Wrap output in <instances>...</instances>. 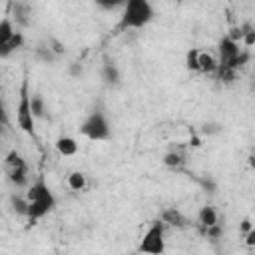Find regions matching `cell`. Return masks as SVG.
<instances>
[{
	"label": "cell",
	"mask_w": 255,
	"mask_h": 255,
	"mask_svg": "<svg viewBox=\"0 0 255 255\" xmlns=\"http://www.w3.org/2000/svg\"><path fill=\"white\" fill-rule=\"evenodd\" d=\"M163 165H165L167 169H173V171L181 169V167L185 165V155H183V151H179V149L167 151V153L163 155Z\"/></svg>",
	"instance_id": "12"
},
{
	"label": "cell",
	"mask_w": 255,
	"mask_h": 255,
	"mask_svg": "<svg viewBox=\"0 0 255 255\" xmlns=\"http://www.w3.org/2000/svg\"><path fill=\"white\" fill-rule=\"evenodd\" d=\"M86 173H82V171H72L70 175H68V187L72 189V191H84L86 189Z\"/></svg>",
	"instance_id": "18"
},
{
	"label": "cell",
	"mask_w": 255,
	"mask_h": 255,
	"mask_svg": "<svg viewBox=\"0 0 255 255\" xmlns=\"http://www.w3.org/2000/svg\"><path fill=\"white\" fill-rule=\"evenodd\" d=\"M54 145H56V151L60 155H64V157H70V155L78 153V141L74 137H70V135H60Z\"/></svg>",
	"instance_id": "11"
},
{
	"label": "cell",
	"mask_w": 255,
	"mask_h": 255,
	"mask_svg": "<svg viewBox=\"0 0 255 255\" xmlns=\"http://www.w3.org/2000/svg\"><path fill=\"white\" fill-rule=\"evenodd\" d=\"M80 133L86 135L92 141H106L112 135V128L108 122V116L102 110H94L80 126Z\"/></svg>",
	"instance_id": "4"
},
{
	"label": "cell",
	"mask_w": 255,
	"mask_h": 255,
	"mask_svg": "<svg viewBox=\"0 0 255 255\" xmlns=\"http://www.w3.org/2000/svg\"><path fill=\"white\" fill-rule=\"evenodd\" d=\"M48 44H50V48H52L58 56H64V54H66V46H64L58 38H48Z\"/></svg>",
	"instance_id": "22"
},
{
	"label": "cell",
	"mask_w": 255,
	"mask_h": 255,
	"mask_svg": "<svg viewBox=\"0 0 255 255\" xmlns=\"http://www.w3.org/2000/svg\"><path fill=\"white\" fill-rule=\"evenodd\" d=\"M34 54H36V58L40 60V62H44V64H54L60 56L50 48V44H48V40L44 42V44H38L36 46V50H34Z\"/></svg>",
	"instance_id": "14"
},
{
	"label": "cell",
	"mask_w": 255,
	"mask_h": 255,
	"mask_svg": "<svg viewBox=\"0 0 255 255\" xmlns=\"http://www.w3.org/2000/svg\"><path fill=\"white\" fill-rule=\"evenodd\" d=\"M245 245H247V247H255V223H253L251 229L245 233Z\"/></svg>",
	"instance_id": "23"
},
{
	"label": "cell",
	"mask_w": 255,
	"mask_h": 255,
	"mask_svg": "<svg viewBox=\"0 0 255 255\" xmlns=\"http://www.w3.org/2000/svg\"><path fill=\"white\" fill-rule=\"evenodd\" d=\"M175 2H177V4H181V2H185V0H175Z\"/></svg>",
	"instance_id": "26"
},
{
	"label": "cell",
	"mask_w": 255,
	"mask_h": 255,
	"mask_svg": "<svg viewBox=\"0 0 255 255\" xmlns=\"http://www.w3.org/2000/svg\"><path fill=\"white\" fill-rule=\"evenodd\" d=\"M165 223L163 219H155L151 221V225L147 227V231L143 233L139 245H137V251L139 253H151V255H159L165 251Z\"/></svg>",
	"instance_id": "5"
},
{
	"label": "cell",
	"mask_w": 255,
	"mask_h": 255,
	"mask_svg": "<svg viewBox=\"0 0 255 255\" xmlns=\"http://www.w3.org/2000/svg\"><path fill=\"white\" fill-rule=\"evenodd\" d=\"M10 205H12V209L18 213V215H28V197H26V193L24 195H18V193H12L10 195Z\"/></svg>",
	"instance_id": "17"
},
{
	"label": "cell",
	"mask_w": 255,
	"mask_h": 255,
	"mask_svg": "<svg viewBox=\"0 0 255 255\" xmlns=\"http://www.w3.org/2000/svg\"><path fill=\"white\" fill-rule=\"evenodd\" d=\"M14 34H16V28L12 26L10 16L2 18V22H0V50L8 46V42L12 40V36H14Z\"/></svg>",
	"instance_id": "16"
},
{
	"label": "cell",
	"mask_w": 255,
	"mask_h": 255,
	"mask_svg": "<svg viewBox=\"0 0 255 255\" xmlns=\"http://www.w3.org/2000/svg\"><path fill=\"white\" fill-rule=\"evenodd\" d=\"M219 68V62H215V58L209 52L199 50V72L201 74H215Z\"/></svg>",
	"instance_id": "15"
},
{
	"label": "cell",
	"mask_w": 255,
	"mask_h": 255,
	"mask_svg": "<svg viewBox=\"0 0 255 255\" xmlns=\"http://www.w3.org/2000/svg\"><path fill=\"white\" fill-rule=\"evenodd\" d=\"M253 90H255V76H253Z\"/></svg>",
	"instance_id": "27"
},
{
	"label": "cell",
	"mask_w": 255,
	"mask_h": 255,
	"mask_svg": "<svg viewBox=\"0 0 255 255\" xmlns=\"http://www.w3.org/2000/svg\"><path fill=\"white\" fill-rule=\"evenodd\" d=\"M102 80L108 84V86H118L120 80H122V74H120V68L116 66L114 60L106 58L104 60V66H102Z\"/></svg>",
	"instance_id": "9"
},
{
	"label": "cell",
	"mask_w": 255,
	"mask_h": 255,
	"mask_svg": "<svg viewBox=\"0 0 255 255\" xmlns=\"http://www.w3.org/2000/svg\"><path fill=\"white\" fill-rule=\"evenodd\" d=\"M16 124H18V128L22 131L34 133L36 116L32 112V94L28 90V82L26 80L20 86V98H18V106H16Z\"/></svg>",
	"instance_id": "6"
},
{
	"label": "cell",
	"mask_w": 255,
	"mask_h": 255,
	"mask_svg": "<svg viewBox=\"0 0 255 255\" xmlns=\"http://www.w3.org/2000/svg\"><path fill=\"white\" fill-rule=\"evenodd\" d=\"M4 173H6L8 181L14 187H26L28 185V163L16 149L6 153V157H4Z\"/></svg>",
	"instance_id": "7"
},
{
	"label": "cell",
	"mask_w": 255,
	"mask_h": 255,
	"mask_svg": "<svg viewBox=\"0 0 255 255\" xmlns=\"http://www.w3.org/2000/svg\"><path fill=\"white\" fill-rule=\"evenodd\" d=\"M30 16H32L30 6H28L26 2L16 0V2H14V20H16V24L28 26V24H30Z\"/></svg>",
	"instance_id": "13"
},
{
	"label": "cell",
	"mask_w": 255,
	"mask_h": 255,
	"mask_svg": "<svg viewBox=\"0 0 255 255\" xmlns=\"http://www.w3.org/2000/svg\"><path fill=\"white\" fill-rule=\"evenodd\" d=\"M253 42H255V30H253V32H249V34L245 36V44H247V46H251Z\"/></svg>",
	"instance_id": "24"
},
{
	"label": "cell",
	"mask_w": 255,
	"mask_h": 255,
	"mask_svg": "<svg viewBox=\"0 0 255 255\" xmlns=\"http://www.w3.org/2000/svg\"><path fill=\"white\" fill-rule=\"evenodd\" d=\"M161 219H163V223L165 225H169V227H175V229H185V227H189L191 225V221L179 211V209H175V207H165L163 211H161V215H159Z\"/></svg>",
	"instance_id": "8"
},
{
	"label": "cell",
	"mask_w": 255,
	"mask_h": 255,
	"mask_svg": "<svg viewBox=\"0 0 255 255\" xmlns=\"http://www.w3.org/2000/svg\"><path fill=\"white\" fill-rule=\"evenodd\" d=\"M94 2L102 10H116V8H124L126 4V0H94Z\"/></svg>",
	"instance_id": "21"
},
{
	"label": "cell",
	"mask_w": 255,
	"mask_h": 255,
	"mask_svg": "<svg viewBox=\"0 0 255 255\" xmlns=\"http://www.w3.org/2000/svg\"><path fill=\"white\" fill-rule=\"evenodd\" d=\"M26 197H28V215L26 217L32 223L42 219L56 207V197H54L50 185L44 181V177H38L36 181H32V185H28Z\"/></svg>",
	"instance_id": "2"
},
{
	"label": "cell",
	"mask_w": 255,
	"mask_h": 255,
	"mask_svg": "<svg viewBox=\"0 0 255 255\" xmlns=\"http://www.w3.org/2000/svg\"><path fill=\"white\" fill-rule=\"evenodd\" d=\"M253 221H255V215H253Z\"/></svg>",
	"instance_id": "28"
},
{
	"label": "cell",
	"mask_w": 255,
	"mask_h": 255,
	"mask_svg": "<svg viewBox=\"0 0 255 255\" xmlns=\"http://www.w3.org/2000/svg\"><path fill=\"white\" fill-rule=\"evenodd\" d=\"M185 68L189 72H199V50L197 48H189L185 54Z\"/></svg>",
	"instance_id": "19"
},
{
	"label": "cell",
	"mask_w": 255,
	"mask_h": 255,
	"mask_svg": "<svg viewBox=\"0 0 255 255\" xmlns=\"http://www.w3.org/2000/svg\"><path fill=\"white\" fill-rule=\"evenodd\" d=\"M247 163H249V167H251V169H255V151L247 157Z\"/></svg>",
	"instance_id": "25"
},
{
	"label": "cell",
	"mask_w": 255,
	"mask_h": 255,
	"mask_svg": "<svg viewBox=\"0 0 255 255\" xmlns=\"http://www.w3.org/2000/svg\"><path fill=\"white\" fill-rule=\"evenodd\" d=\"M217 52H219V68H217L215 76H217V80L231 84L235 80L237 70L247 64L249 54L239 48V44L233 36H223L217 44Z\"/></svg>",
	"instance_id": "1"
},
{
	"label": "cell",
	"mask_w": 255,
	"mask_h": 255,
	"mask_svg": "<svg viewBox=\"0 0 255 255\" xmlns=\"http://www.w3.org/2000/svg\"><path fill=\"white\" fill-rule=\"evenodd\" d=\"M197 223H199V229H201V231L207 229V227H211V225H215V223H219V213H217V209L211 207V205H203V207L199 209V213H197Z\"/></svg>",
	"instance_id": "10"
},
{
	"label": "cell",
	"mask_w": 255,
	"mask_h": 255,
	"mask_svg": "<svg viewBox=\"0 0 255 255\" xmlns=\"http://www.w3.org/2000/svg\"><path fill=\"white\" fill-rule=\"evenodd\" d=\"M32 112L36 118H46V102L40 94H32Z\"/></svg>",
	"instance_id": "20"
},
{
	"label": "cell",
	"mask_w": 255,
	"mask_h": 255,
	"mask_svg": "<svg viewBox=\"0 0 255 255\" xmlns=\"http://www.w3.org/2000/svg\"><path fill=\"white\" fill-rule=\"evenodd\" d=\"M151 20H153V6L149 0H126L118 28L120 30L143 28Z\"/></svg>",
	"instance_id": "3"
}]
</instances>
